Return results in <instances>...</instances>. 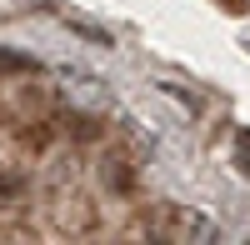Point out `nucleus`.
<instances>
[{
    "instance_id": "nucleus-1",
    "label": "nucleus",
    "mask_w": 250,
    "mask_h": 245,
    "mask_svg": "<svg viewBox=\"0 0 250 245\" xmlns=\"http://www.w3.org/2000/svg\"><path fill=\"white\" fill-rule=\"evenodd\" d=\"M235 165H240V175L250 180V130H240V135H235Z\"/></svg>"
}]
</instances>
